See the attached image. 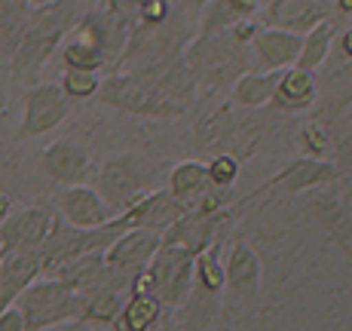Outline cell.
Here are the masks:
<instances>
[{
    "label": "cell",
    "mask_w": 352,
    "mask_h": 331,
    "mask_svg": "<svg viewBox=\"0 0 352 331\" xmlns=\"http://www.w3.org/2000/svg\"><path fill=\"white\" fill-rule=\"evenodd\" d=\"M89 6L86 0H52L46 6H34L25 34L19 40L16 52L10 58V74L19 83H37L40 71L46 67L52 56L58 52V46L65 43V37L77 25V19L83 16Z\"/></svg>",
    "instance_id": "obj_1"
},
{
    "label": "cell",
    "mask_w": 352,
    "mask_h": 331,
    "mask_svg": "<svg viewBox=\"0 0 352 331\" xmlns=\"http://www.w3.org/2000/svg\"><path fill=\"white\" fill-rule=\"evenodd\" d=\"M184 65L193 74L199 96L230 92L242 74L252 71V50L242 46L230 31L196 34L193 43L184 50Z\"/></svg>",
    "instance_id": "obj_2"
},
{
    "label": "cell",
    "mask_w": 352,
    "mask_h": 331,
    "mask_svg": "<svg viewBox=\"0 0 352 331\" xmlns=\"http://www.w3.org/2000/svg\"><path fill=\"white\" fill-rule=\"evenodd\" d=\"M196 28H199L196 19L184 16V12H175V10L157 25H135L126 40L123 56H120V62L111 74H117V71L135 74V71H147V67L175 62L193 43Z\"/></svg>",
    "instance_id": "obj_3"
},
{
    "label": "cell",
    "mask_w": 352,
    "mask_h": 331,
    "mask_svg": "<svg viewBox=\"0 0 352 331\" xmlns=\"http://www.w3.org/2000/svg\"><path fill=\"white\" fill-rule=\"evenodd\" d=\"M157 175H160L157 163H151V160L141 157V153H117V157L104 160V163L96 169V175H92L96 184L92 187H96L101 193V200L120 215L123 209L132 206L135 200H141L144 193L153 191Z\"/></svg>",
    "instance_id": "obj_4"
},
{
    "label": "cell",
    "mask_w": 352,
    "mask_h": 331,
    "mask_svg": "<svg viewBox=\"0 0 352 331\" xmlns=\"http://www.w3.org/2000/svg\"><path fill=\"white\" fill-rule=\"evenodd\" d=\"M193 264H196V255L187 252V248L160 246V252L153 255V261L147 264V270L138 276L135 288L151 292L166 310L178 313V310H184V303L190 301Z\"/></svg>",
    "instance_id": "obj_5"
},
{
    "label": "cell",
    "mask_w": 352,
    "mask_h": 331,
    "mask_svg": "<svg viewBox=\"0 0 352 331\" xmlns=\"http://www.w3.org/2000/svg\"><path fill=\"white\" fill-rule=\"evenodd\" d=\"M96 98L120 114H132V117H147V120L184 117V111L178 105H172L151 80H144L141 74H129V71L107 74L101 80V89Z\"/></svg>",
    "instance_id": "obj_6"
},
{
    "label": "cell",
    "mask_w": 352,
    "mask_h": 331,
    "mask_svg": "<svg viewBox=\"0 0 352 331\" xmlns=\"http://www.w3.org/2000/svg\"><path fill=\"white\" fill-rule=\"evenodd\" d=\"M12 307H19V313H22L25 331H46L52 325L77 319L80 295L71 292L65 282L52 279V276H40L37 282H31L19 295V301Z\"/></svg>",
    "instance_id": "obj_7"
},
{
    "label": "cell",
    "mask_w": 352,
    "mask_h": 331,
    "mask_svg": "<svg viewBox=\"0 0 352 331\" xmlns=\"http://www.w3.org/2000/svg\"><path fill=\"white\" fill-rule=\"evenodd\" d=\"M340 178L343 175L337 172V166L331 163V160L297 157V160H291V163L282 166L273 178H267L263 184H257L252 193H245V197L236 200L233 209L236 212H242V209H248L254 200L267 197V193H273V191H285L288 197H294V193H309V191H319V187L337 184Z\"/></svg>",
    "instance_id": "obj_8"
},
{
    "label": "cell",
    "mask_w": 352,
    "mask_h": 331,
    "mask_svg": "<svg viewBox=\"0 0 352 331\" xmlns=\"http://www.w3.org/2000/svg\"><path fill=\"white\" fill-rule=\"evenodd\" d=\"M117 236H120V231L113 224L96 227V231H77V227L65 224V221L58 218L56 231L50 233V239H46L37 252L40 270H43V276H56V270H62L65 264H71V261L83 258V255L104 252Z\"/></svg>",
    "instance_id": "obj_9"
},
{
    "label": "cell",
    "mask_w": 352,
    "mask_h": 331,
    "mask_svg": "<svg viewBox=\"0 0 352 331\" xmlns=\"http://www.w3.org/2000/svg\"><path fill=\"white\" fill-rule=\"evenodd\" d=\"M239 215L242 212H236L233 202L227 209H218V212H199V209H193V212H187L184 218L175 221L162 233V246H181L193 255L206 252L212 246H224L230 227L236 224Z\"/></svg>",
    "instance_id": "obj_10"
},
{
    "label": "cell",
    "mask_w": 352,
    "mask_h": 331,
    "mask_svg": "<svg viewBox=\"0 0 352 331\" xmlns=\"http://www.w3.org/2000/svg\"><path fill=\"white\" fill-rule=\"evenodd\" d=\"M71 117V101L58 83H34L25 92V105H22V123H19V138L34 141L40 135L58 129L65 120Z\"/></svg>",
    "instance_id": "obj_11"
},
{
    "label": "cell",
    "mask_w": 352,
    "mask_h": 331,
    "mask_svg": "<svg viewBox=\"0 0 352 331\" xmlns=\"http://www.w3.org/2000/svg\"><path fill=\"white\" fill-rule=\"evenodd\" d=\"M343 187H319L309 200V212L328 233V239L352 261V178H340Z\"/></svg>",
    "instance_id": "obj_12"
},
{
    "label": "cell",
    "mask_w": 352,
    "mask_h": 331,
    "mask_svg": "<svg viewBox=\"0 0 352 331\" xmlns=\"http://www.w3.org/2000/svg\"><path fill=\"white\" fill-rule=\"evenodd\" d=\"M56 224H58V212L50 202L12 209V215L0 224L3 252H40V246L56 231Z\"/></svg>",
    "instance_id": "obj_13"
},
{
    "label": "cell",
    "mask_w": 352,
    "mask_h": 331,
    "mask_svg": "<svg viewBox=\"0 0 352 331\" xmlns=\"http://www.w3.org/2000/svg\"><path fill=\"white\" fill-rule=\"evenodd\" d=\"M187 215V209L181 206L166 187H153L151 193H144L141 200H135L129 209L117 215L111 221L120 233L126 231H153V233H166L175 221H181Z\"/></svg>",
    "instance_id": "obj_14"
},
{
    "label": "cell",
    "mask_w": 352,
    "mask_h": 331,
    "mask_svg": "<svg viewBox=\"0 0 352 331\" xmlns=\"http://www.w3.org/2000/svg\"><path fill=\"white\" fill-rule=\"evenodd\" d=\"M40 172L58 187H80L92 181L96 166H92L89 151L80 141L58 138L40 153Z\"/></svg>",
    "instance_id": "obj_15"
},
{
    "label": "cell",
    "mask_w": 352,
    "mask_h": 331,
    "mask_svg": "<svg viewBox=\"0 0 352 331\" xmlns=\"http://www.w3.org/2000/svg\"><path fill=\"white\" fill-rule=\"evenodd\" d=\"M56 212L65 224L77 227V231H96V227H104L117 218V212L101 200V193L92 184L65 187L62 197H58Z\"/></svg>",
    "instance_id": "obj_16"
},
{
    "label": "cell",
    "mask_w": 352,
    "mask_h": 331,
    "mask_svg": "<svg viewBox=\"0 0 352 331\" xmlns=\"http://www.w3.org/2000/svg\"><path fill=\"white\" fill-rule=\"evenodd\" d=\"M324 19H331V12L324 10L319 0H273V3L261 6V19L257 22L263 28H279L291 34H307L316 25H322Z\"/></svg>",
    "instance_id": "obj_17"
},
{
    "label": "cell",
    "mask_w": 352,
    "mask_h": 331,
    "mask_svg": "<svg viewBox=\"0 0 352 331\" xmlns=\"http://www.w3.org/2000/svg\"><path fill=\"white\" fill-rule=\"evenodd\" d=\"M224 279L227 288L236 295V298L248 301L261 292V279H263V264L257 258V252L248 246L242 236H236L227 248L224 258Z\"/></svg>",
    "instance_id": "obj_18"
},
{
    "label": "cell",
    "mask_w": 352,
    "mask_h": 331,
    "mask_svg": "<svg viewBox=\"0 0 352 331\" xmlns=\"http://www.w3.org/2000/svg\"><path fill=\"white\" fill-rule=\"evenodd\" d=\"M300 43L303 34H291V31H279V28H263L254 34L252 40V62L263 71H288L294 67L297 56H300Z\"/></svg>",
    "instance_id": "obj_19"
},
{
    "label": "cell",
    "mask_w": 352,
    "mask_h": 331,
    "mask_svg": "<svg viewBox=\"0 0 352 331\" xmlns=\"http://www.w3.org/2000/svg\"><path fill=\"white\" fill-rule=\"evenodd\" d=\"M322 89H319V74L300 71V67H288L282 71L276 96L270 101V107L279 114H307L316 107Z\"/></svg>",
    "instance_id": "obj_20"
},
{
    "label": "cell",
    "mask_w": 352,
    "mask_h": 331,
    "mask_svg": "<svg viewBox=\"0 0 352 331\" xmlns=\"http://www.w3.org/2000/svg\"><path fill=\"white\" fill-rule=\"evenodd\" d=\"M135 74H141L144 80H151L162 96L172 101V105H178L184 114H190V107L196 105V98H199V86H196L193 74L187 71L184 58H175V62L147 67V71H135Z\"/></svg>",
    "instance_id": "obj_21"
},
{
    "label": "cell",
    "mask_w": 352,
    "mask_h": 331,
    "mask_svg": "<svg viewBox=\"0 0 352 331\" xmlns=\"http://www.w3.org/2000/svg\"><path fill=\"white\" fill-rule=\"evenodd\" d=\"M43 276L37 252H0V310L12 307L19 295Z\"/></svg>",
    "instance_id": "obj_22"
},
{
    "label": "cell",
    "mask_w": 352,
    "mask_h": 331,
    "mask_svg": "<svg viewBox=\"0 0 352 331\" xmlns=\"http://www.w3.org/2000/svg\"><path fill=\"white\" fill-rule=\"evenodd\" d=\"M166 191L190 212V209L199 206L214 187H212V181H208L206 163H199V160H181V163L172 166V172H168Z\"/></svg>",
    "instance_id": "obj_23"
},
{
    "label": "cell",
    "mask_w": 352,
    "mask_h": 331,
    "mask_svg": "<svg viewBox=\"0 0 352 331\" xmlns=\"http://www.w3.org/2000/svg\"><path fill=\"white\" fill-rule=\"evenodd\" d=\"M168 313H172V310L162 307L151 292L132 288L126 303H123V310H120V316L113 319L111 331H153Z\"/></svg>",
    "instance_id": "obj_24"
},
{
    "label": "cell",
    "mask_w": 352,
    "mask_h": 331,
    "mask_svg": "<svg viewBox=\"0 0 352 331\" xmlns=\"http://www.w3.org/2000/svg\"><path fill=\"white\" fill-rule=\"evenodd\" d=\"M263 0H208L206 10L199 12V28L196 34H218L230 31L233 25L245 22V19H257Z\"/></svg>",
    "instance_id": "obj_25"
},
{
    "label": "cell",
    "mask_w": 352,
    "mask_h": 331,
    "mask_svg": "<svg viewBox=\"0 0 352 331\" xmlns=\"http://www.w3.org/2000/svg\"><path fill=\"white\" fill-rule=\"evenodd\" d=\"M279 77L282 71H248L236 80L227 96L239 111H261V107H270V101H273Z\"/></svg>",
    "instance_id": "obj_26"
},
{
    "label": "cell",
    "mask_w": 352,
    "mask_h": 331,
    "mask_svg": "<svg viewBox=\"0 0 352 331\" xmlns=\"http://www.w3.org/2000/svg\"><path fill=\"white\" fill-rule=\"evenodd\" d=\"M52 279L65 282V286L77 295H86V292H92V288H104V282H107L104 252H92V255H83V258L71 261V264H65L62 270H56Z\"/></svg>",
    "instance_id": "obj_27"
},
{
    "label": "cell",
    "mask_w": 352,
    "mask_h": 331,
    "mask_svg": "<svg viewBox=\"0 0 352 331\" xmlns=\"http://www.w3.org/2000/svg\"><path fill=\"white\" fill-rule=\"evenodd\" d=\"M129 292H117V288H92V292L80 295V313L77 319L89 322L96 328H111L113 319L120 316Z\"/></svg>",
    "instance_id": "obj_28"
},
{
    "label": "cell",
    "mask_w": 352,
    "mask_h": 331,
    "mask_svg": "<svg viewBox=\"0 0 352 331\" xmlns=\"http://www.w3.org/2000/svg\"><path fill=\"white\" fill-rule=\"evenodd\" d=\"M334 37H337V22H334V19H324V22L316 25L313 31H307V34H303L300 56H297L294 67L309 71V74H319L324 67V62H328V56H331Z\"/></svg>",
    "instance_id": "obj_29"
},
{
    "label": "cell",
    "mask_w": 352,
    "mask_h": 331,
    "mask_svg": "<svg viewBox=\"0 0 352 331\" xmlns=\"http://www.w3.org/2000/svg\"><path fill=\"white\" fill-rule=\"evenodd\" d=\"M31 10L34 6H28L25 0H0V58L6 65H10L19 40H22Z\"/></svg>",
    "instance_id": "obj_30"
},
{
    "label": "cell",
    "mask_w": 352,
    "mask_h": 331,
    "mask_svg": "<svg viewBox=\"0 0 352 331\" xmlns=\"http://www.w3.org/2000/svg\"><path fill=\"white\" fill-rule=\"evenodd\" d=\"M193 286L206 288V292H212V295H224L227 292L224 261H221V246H212V248H206V252L196 255Z\"/></svg>",
    "instance_id": "obj_31"
},
{
    "label": "cell",
    "mask_w": 352,
    "mask_h": 331,
    "mask_svg": "<svg viewBox=\"0 0 352 331\" xmlns=\"http://www.w3.org/2000/svg\"><path fill=\"white\" fill-rule=\"evenodd\" d=\"M58 62H62V71H92L98 74L104 65V56L96 50V46L83 43V40H71L65 37V43L58 46Z\"/></svg>",
    "instance_id": "obj_32"
},
{
    "label": "cell",
    "mask_w": 352,
    "mask_h": 331,
    "mask_svg": "<svg viewBox=\"0 0 352 331\" xmlns=\"http://www.w3.org/2000/svg\"><path fill=\"white\" fill-rule=\"evenodd\" d=\"M331 145H334L331 132L324 129V123H319V120H307V123L300 126V132H297V147H300V153L309 160H328Z\"/></svg>",
    "instance_id": "obj_33"
},
{
    "label": "cell",
    "mask_w": 352,
    "mask_h": 331,
    "mask_svg": "<svg viewBox=\"0 0 352 331\" xmlns=\"http://www.w3.org/2000/svg\"><path fill=\"white\" fill-rule=\"evenodd\" d=\"M58 89L67 96V101H86V98H96L101 89V77L92 71H62L58 77Z\"/></svg>",
    "instance_id": "obj_34"
},
{
    "label": "cell",
    "mask_w": 352,
    "mask_h": 331,
    "mask_svg": "<svg viewBox=\"0 0 352 331\" xmlns=\"http://www.w3.org/2000/svg\"><path fill=\"white\" fill-rule=\"evenodd\" d=\"M206 169H208V181H212V187L230 191V187L239 181L242 160L233 157V153H214V157L206 163Z\"/></svg>",
    "instance_id": "obj_35"
},
{
    "label": "cell",
    "mask_w": 352,
    "mask_h": 331,
    "mask_svg": "<svg viewBox=\"0 0 352 331\" xmlns=\"http://www.w3.org/2000/svg\"><path fill=\"white\" fill-rule=\"evenodd\" d=\"M331 163L337 166V172L343 178H352V126L343 129L340 135H334V145H331Z\"/></svg>",
    "instance_id": "obj_36"
},
{
    "label": "cell",
    "mask_w": 352,
    "mask_h": 331,
    "mask_svg": "<svg viewBox=\"0 0 352 331\" xmlns=\"http://www.w3.org/2000/svg\"><path fill=\"white\" fill-rule=\"evenodd\" d=\"M0 331H25V319L19 313V307L0 310Z\"/></svg>",
    "instance_id": "obj_37"
},
{
    "label": "cell",
    "mask_w": 352,
    "mask_h": 331,
    "mask_svg": "<svg viewBox=\"0 0 352 331\" xmlns=\"http://www.w3.org/2000/svg\"><path fill=\"white\" fill-rule=\"evenodd\" d=\"M208 0H168V6H172L175 12H184V16H190L199 22V12L206 10Z\"/></svg>",
    "instance_id": "obj_38"
},
{
    "label": "cell",
    "mask_w": 352,
    "mask_h": 331,
    "mask_svg": "<svg viewBox=\"0 0 352 331\" xmlns=\"http://www.w3.org/2000/svg\"><path fill=\"white\" fill-rule=\"evenodd\" d=\"M46 331H101V328L89 325V322H83V319H71V322H62V325H52V328H46Z\"/></svg>",
    "instance_id": "obj_39"
},
{
    "label": "cell",
    "mask_w": 352,
    "mask_h": 331,
    "mask_svg": "<svg viewBox=\"0 0 352 331\" xmlns=\"http://www.w3.org/2000/svg\"><path fill=\"white\" fill-rule=\"evenodd\" d=\"M349 19L352 16V0H334V3H331V19Z\"/></svg>",
    "instance_id": "obj_40"
},
{
    "label": "cell",
    "mask_w": 352,
    "mask_h": 331,
    "mask_svg": "<svg viewBox=\"0 0 352 331\" xmlns=\"http://www.w3.org/2000/svg\"><path fill=\"white\" fill-rule=\"evenodd\" d=\"M340 56H343V62H349L352 58V25L340 34Z\"/></svg>",
    "instance_id": "obj_41"
},
{
    "label": "cell",
    "mask_w": 352,
    "mask_h": 331,
    "mask_svg": "<svg viewBox=\"0 0 352 331\" xmlns=\"http://www.w3.org/2000/svg\"><path fill=\"white\" fill-rule=\"evenodd\" d=\"M10 215H12V200L6 197V193H0V224H3Z\"/></svg>",
    "instance_id": "obj_42"
},
{
    "label": "cell",
    "mask_w": 352,
    "mask_h": 331,
    "mask_svg": "<svg viewBox=\"0 0 352 331\" xmlns=\"http://www.w3.org/2000/svg\"><path fill=\"white\" fill-rule=\"evenodd\" d=\"M6 120H10V105H6V98L0 96V135L6 129Z\"/></svg>",
    "instance_id": "obj_43"
},
{
    "label": "cell",
    "mask_w": 352,
    "mask_h": 331,
    "mask_svg": "<svg viewBox=\"0 0 352 331\" xmlns=\"http://www.w3.org/2000/svg\"><path fill=\"white\" fill-rule=\"evenodd\" d=\"M28 6H46V3H52V0H25Z\"/></svg>",
    "instance_id": "obj_44"
},
{
    "label": "cell",
    "mask_w": 352,
    "mask_h": 331,
    "mask_svg": "<svg viewBox=\"0 0 352 331\" xmlns=\"http://www.w3.org/2000/svg\"><path fill=\"white\" fill-rule=\"evenodd\" d=\"M319 3H322L324 10H328V12H331V3H334V0H319Z\"/></svg>",
    "instance_id": "obj_45"
},
{
    "label": "cell",
    "mask_w": 352,
    "mask_h": 331,
    "mask_svg": "<svg viewBox=\"0 0 352 331\" xmlns=\"http://www.w3.org/2000/svg\"><path fill=\"white\" fill-rule=\"evenodd\" d=\"M267 3H273V0H263V6H267Z\"/></svg>",
    "instance_id": "obj_46"
},
{
    "label": "cell",
    "mask_w": 352,
    "mask_h": 331,
    "mask_svg": "<svg viewBox=\"0 0 352 331\" xmlns=\"http://www.w3.org/2000/svg\"><path fill=\"white\" fill-rule=\"evenodd\" d=\"M0 252H3V242H0Z\"/></svg>",
    "instance_id": "obj_47"
},
{
    "label": "cell",
    "mask_w": 352,
    "mask_h": 331,
    "mask_svg": "<svg viewBox=\"0 0 352 331\" xmlns=\"http://www.w3.org/2000/svg\"><path fill=\"white\" fill-rule=\"evenodd\" d=\"M86 3H96V0H86Z\"/></svg>",
    "instance_id": "obj_48"
}]
</instances>
